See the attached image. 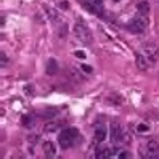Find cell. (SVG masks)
Listing matches in <instances>:
<instances>
[{
  "instance_id": "5b68a950",
  "label": "cell",
  "mask_w": 159,
  "mask_h": 159,
  "mask_svg": "<svg viewBox=\"0 0 159 159\" xmlns=\"http://www.w3.org/2000/svg\"><path fill=\"white\" fill-rule=\"evenodd\" d=\"M146 151L148 154H143L145 157H157V153H159V143L156 142V140H149V142L146 143Z\"/></svg>"
},
{
  "instance_id": "ffe728a7",
  "label": "cell",
  "mask_w": 159,
  "mask_h": 159,
  "mask_svg": "<svg viewBox=\"0 0 159 159\" xmlns=\"http://www.w3.org/2000/svg\"><path fill=\"white\" fill-rule=\"evenodd\" d=\"M82 69L85 71V72H92V68L90 66H82Z\"/></svg>"
},
{
  "instance_id": "3957f363",
  "label": "cell",
  "mask_w": 159,
  "mask_h": 159,
  "mask_svg": "<svg viewBox=\"0 0 159 159\" xmlns=\"http://www.w3.org/2000/svg\"><path fill=\"white\" fill-rule=\"evenodd\" d=\"M148 16H137L134 18V20H130L127 23V29L130 32H135V34H140V32H143L146 29V26H148V20H146Z\"/></svg>"
},
{
  "instance_id": "30bf717a",
  "label": "cell",
  "mask_w": 159,
  "mask_h": 159,
  "mask_svg": "<svg viewBox=\"0 0 159 159\" xmlns=\"http://www.w3.org/2000/svg\"><path fill=\"white\" fill-rule=\"evenodd\" d=\"M106 135H108V130L105 127H98L95 130V135H93V138H95V142L97 143H101V142H105L106 140Z\"/></svg>"
},
{
  "instance_id": "8992f818",
  "label": "cell",
  "mask_w": 159,
  "mask_h": 159,
  "mask_svg": "<svg viewBox=\"0 0 159 159\" xmlns=\"http://www.w3.org/2000/svg\"><path fill=\"white\" fill-rule=\"evenodd\" d=\"M82 5H84V8H85V10H87L89 13H92V15H98V16H101V15H103L101 5L90 3V2H82Z\"/></svg>"
},
{
  "instance_id": "7402d4cb",
  "label": "cell",
  "mask_w": 159,
  "mask_h": 159,
  "mask_svg": "<svg viewBox=\"0 0 159 159\" xmlns=\"http://www.w3.org/2000/svg\"><path fill=\"white\" fill-rule=\"evenodd\" d=\"M114 2H119V0H114Z\"/></svg>"
},
{
  "instance_id": "ac0fdd59",
  "label": "cell",
  "mask_w": 159,
  "mask_h": 159,
  "mask_svg": "<svg viewBox=\"0 0 159 159\" xmlns=\"http://www.w3.org/2000/svg\"><path fill=\"white\" fill-rule=\"evenodd\" d=\"M76 57H77V58H82V60H85V53H84V52H76Z\"/></svg>"
},
{
  "instance_id": "52a82bcc",
  "label": "cell",
  "mask_w": 159,
  "mask_h": 159,
  "mask_svg": "<svg viewBox=\"0 0 159 159\" xmlns=\"http://www.w3.org/2000/svg\"><path fill=\"white\" fill-rule=\"evenodd\" d=\"M45 72H47V76H55V74L58 72V61L55 58H50L48 61H47Z\"/></svg>"
},
{
  "instance_id": "277c9868",
  "label": "cell",
  "mask_w": 159,
  "mask_h": 159,
  "mask_svg": "<svg viewBox=\"0 0 159 159\" xmlns=\"http://www.w3.org/2000/svg\"><path fill=\"white\" fill-rule=\"evenodd\" d=\"M143 52L146 55V58L151 61V63H154V61L159 60V48H157L154 43H145L143 45Z\"/></svg>"
},
{
  "instance_id": "2e32d148",
  "label": "cell",
  "mask_w": 159,
  "mask_h": 159,
  "mask_svg": "<svg viewBox=\"0 0 159 159\" xmlns=\"http://www.w3.org/2000/svg\"><path fill=\"white\" fill-rule=\"evenodd\" d=\"M57 127H58V124H47L45 130H47V132H53V130H57Z\"/></svg>"
},
{
  "instance_id": "8fae6325",
  "label": "cell",
  "mask_w": 159,
  "mask_h": 159,
  "mask_svg": "<svg viewBox=\"0 0 159 159\" xmlns=\"http://www.w3.org/2000/svg\"><path fill=\"white\" fill-rule=\"evenodd\" d=\"M42 148H43V153H45L47 157H53L55 154H57V149H55V145L52 142H45Z\"/></svg>"
},
{
  "instance_id": "7c38bea8",
  "label": "cell",
  "mask_w": 159,
  "mask_h": 159,
  "mask_svg": "<svg viewBox=\"0 0 159 159\" xmlns=\"http://www.w3.org/2000/svg\"><path fill=\"white\" fill-rule=\"evenodd\" d=\"M137 10H138V13L142 16H148V13H149V3L146 2V0H143V2H140L137 5Z\"/></svg>"
},
{
  "instance_id": "9c48e42d",
  "label": "cell",
  "mask_w": 159,
  "mask_h": 159,
  "mask_svg": "<svg viewBox=\"0 0 159 159\" xmlns=\"http://www.w3.org/2000/svg\"><path fill=\"white\" fill-rule=\"evenodd\" d=\"M135 61H137V66H138V69H142V71L148 69V63H149V60H148L146 57H143V55L137 53V55H135Z\"/></svg>"
},
{
  "instance_id": "7a4b0ae2",
  "label": "cell",
  "mask_w": 159,
  "mask_h": 159,
  "mask_svg": "<svg viewBox=\"0 0 159 159\" xmlns=\"http://www.w3.org/2000/svg\"><path fill=\"white\" fill-rule=\"evenodd\" d=\"M74 34H76V37L84 42L85 45H90L93 42V37H92V31L89 29V26L85 23H77V24H74Z\"/></svg>"
},
{
  "instance_id": "e0dca14e",
  "label": "cell",
  "mask_w": 159,
  "mask_h": 159,
  "mask_svg": "<svg viewBox=\"0 0 159 159\" xmlns=\"http://www.w3.org/2000/svg\"><path fill=\"white\" fill-rule=\"evenodd\" d=\"M84 2H90V3H97V5H101L103 0H84Z\"/></svg>"
},
{
  "instance_id": "d6986e66",
  "label": "cell",
  "mask_w": 159,
  "mask_h": 159,
  "mask_svg": "<svg viewBox=\"0 0 159 159\" xmlns=\"http://www.w3.org/2000/svg\"><path fill=\"white\" fill-rule=\"evenodd\" d=\"M117 156H119L120 159H122V157H129V153H125V151H124V153H119Z\"/></svg>"
},
{
  "instance_id": "6da1fadb",
  "label": "cell",
  "mask_w": 159,
  "mask_h": 159,
  "mask_svg": "<svg viewBox=\"0 0 159 159\" xmlns=\"http://www.w3.org/2000/svg\"><path fill=\"white\" fill-rule=\"evenodd\" d=\"M77 135L79 132L74 127H69V129H64L63 132L60 134L58 137V142H60V146L64 148V149H68L71 148L74 143H76V140H77Z\"/></svg>"
},
{
  "instance_id": "ba28073f",
  "label": "cell",
  "mask_w": 159,
  "mask_h": 159,
  "mask_svg": "<svg viewBox=\"0 0 159 159\" xmlns=\"http://www.w3.org/2000/svg\"><path fill=\"white\" fill-rule=\"evenodd\" d=\"M111 140H113L114 143L122 140V129H120L119 124H113V125H111Z\"/></svg>"
},
{
  "instance_id": "9a60e30c",
  "label": "cell",
  "mask_w": 159,
  "mask_h": 159,
  "mask_svg": "<svg viewBox=\"0 0 159 159\" xmlns=\"http://www.w3.org/2000/svg\"><path fill=\"white\" fill-rule=\"evenodd\" d=\"M137 130H138V132H148L149 125H146V124H138V125H137Z\"/></svg>"
},
{
  "instance_id": "4fadbf2b",
  "label": "cell",
  "mask_w": 159,
  "mask_h": 159,
  "mask_svg": "<svg viewBox=\"0 0 159 159\" xmlns=\"http://www.w3.org/2000/svg\"><path fill=\"white\" fill-rule=\"evenodd\" d=\"M114 153V149H111V148H105V149H101V151L97 154L98 159H105V157H111Z\"/></svg>"
},
{
  "instance_id": "5bb4252c",
  "label": "cell",
  "mask_w": 159,
  "mask_h": 159,
  "mask_svg": "<svg viewBox=\"0 0 159 159\" xmlns=\"http://www.w3.org/2000/svg\"><path fill=\"white\" fill-rule=\"evenodd\" d=\"M45 11H47V15L50 16V20H52V21H55V23H57V21L60 20V16H58V13L55 11V10H52V8H48V7H45Z\"/></svg>"
},
{
  "instance_id": "44dd1931",
  "label": "cell",
  "mask_w": 159,
  "mask_h": 159,
  "mask_svg": "<svg viewBox=\"0 0 159 159\" xmlns=\"http://www.w3.org/2000/svg\"><path fill=\"white\" fill-rule=\"evenodd\" d=\"M7 64V60H5V53H2V66Z\"/></svg>"
}]
</instances>
